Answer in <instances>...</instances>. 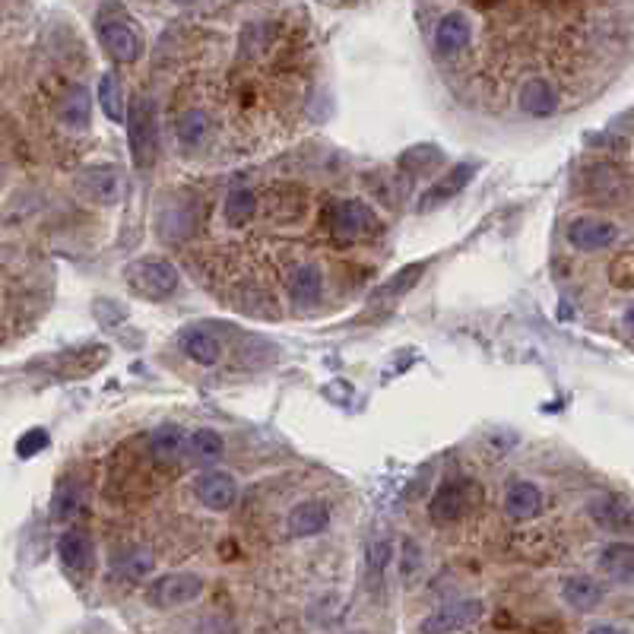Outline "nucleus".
I'll return each mask as SVG.
<instances>
[{
	"instance_id": "nucleus-4",
	"label": "nucleus",
	"mask_w": 634,
	"mask_h": 634,
	"mask_svg": "<svg viewBox=\"0 0 634 634\" xmlns=\"http://www.w3.org/2000/svg\"><path fill=\"white\" fill-rule=\"evenodd\" d=\"M203 593V577L191 574V571H175L165 574L159 581L146 590V600L159 606V609H175V606H188Z\"/></svg>"
},
{
	"instance_id": "nucleus-2",
	"label": "nucleus",
	"mask_w": 634,
	"mask_h": 634,
	"mask_svg": "<svg viewBox=\"0 0 634 634\" xmlns=\"http://www.w3.org/2000/svg\"><path fill=\"white\" fill-rule=\"evenodd\" d=\"M127 140H130V153H134L137 169H149L156 162V149H159V130H156V111L149 105V99H134L130 105V118H127Z\"/></svg>"
},
{
	"instance_id": "nucleus-20",
	"label": "nucleus",
	"mask_w": 634,
	"mask_h": 634,
	"mask_svg": "<svg viewBox=\"0 0 634 634\" xmlns=\"http://www.w3.org/2000/svg\"><path fill=\"white\" fill-rule=\"evenodd\" d=\"M562 596H565V603L577 612H593L596 606L603 603V587L593 581V577L587 574H574L565 581L562 587Z\"/></svg>"
},
{
	"instance_id": "nucleus-32",
	"label": "nucleus",
	"mask_w": 634,
	"mask_h": 634,
	"mask_svg": "<svg viewBox=\"0 0 634 634\" xmlns=\"http://www.w3.org/2000/svg\"><path fill=\"white\" fill-rule=\"evenodd\" d=\"M435 162H441V153L435 146H413L409 153L400 156V165H403V169H409V175H419L425 169H432Z\"/></svg>"
},
{
	"instance_id": "nucleus-25",
	"label": "nucleus",
	"mask_w": 634,
	"mask_h": 634,
	"mask_svg": "<svg viewBox=\"0 0 634 634\" xmlns=\"http://www.w3.org/2000/svg\"><path fill=\"white\" fill-rule=\"evenodd\" d=\"M181 343H184V352H188V359H194L197 365H216L222 359V343L207 330H188Z\"/></svg>"
},
{
	"instance_id": "nucleus-1",
	"label": "nucleus",
	"mask_w": 634,
	"mask_h": 634,
	"mask_svg": "<svg viewBox=\"0 0 634 634\" xmlns=\"http://www.w3.org/2000/svg\"><path fill=\"white\" fill-rule=\"evenodd\" d=\"M124 276H127V286L137 295L149 298V302H162V298L175 295L178 289V270L162 257L134 260V264L124 270Z\"/></svg>"
},
{
	"instance_id": "nucleus-3",
	"label": "nucleus",
	"mask_w": 634,
	"mask_h": 634,
	"mask_svg": "<svg viewBox=\"0 0 634 634\" xmlns=\"http://www.w3.org/2000/svg\"><path fill=\"white\" fill-rule=\"evenodd\" d=\"M381 219L365 200H340L330 210V232L340 241H362L381 235Z\"/></svg>"
},
{
	"instance_id": "nucleus-33",
	"label": "nucleus",
	"mask_w": 634,
	"mask_h": 634,
	"mask_svg": "<svg viewBox=\"0 0 634 634\" xmlns=\"http://www.w3.org/2000/svg\"><path fill=\"white\" fill-rule=\"evenodd\" d=\"M80 511V489H73V482H61L58 495H54V514L70 517Z\"/></svg>"
},
{
	"instance_id": "nucleus-22",
	"label": "nucleus",
	"mask_w": 634,
	"mask_h": 634,
	"mask_svg": "<svg viewBox=\"0 0 634 634\" xmlns=\"http://www.w3.org/2000/svg\"><path fill=\"white\" fill-rule=\"evenodd\" d=\"M600 571L619 584H631L634 581V549H631V543L606 546L603 555H600Z\"/></svg>"
},
{
	"instance_id": "nucleus-12",
	"label": "nucleus",
	"mask_w": 634,
	"mask_h": 634,
	"mask_svg": "<svg viewBox=\"0 0 634 634\" xmlns=\"http://www.w3.org/2000/svg\"><path fill=\"white\" fill-rule=\"evenodd\" d=\"M473 175H476V165L473 162H463V165H454L451 172L447 175H441L432 188L425 191V197H422V210H432V207H438V203H444V200H454L466 184L473 181Z\"/></svg>"
},
{
	"instance_id": "nucleus-15",
	"label": "nucleus",
	"mask_w": 634,
	"mask_h": 634,
	"mask_svg": "<svg viewBox=\"0 0 634 634\" xmlns=\"http://www.w3.org/2000/svg\"><path fill=\"white\" fill-rule=\"evenodd\" d=\"M470 20H466L463 13H447L444 20L438 23L435 32V48L444 58H451V54H460L466 45H470Z\"/></svg>"
},
{
	"instance_id": "nucleus-35",
	"label": "nucleus",
	"mask_w": 634,
	"mask_h": 634,
	"mask_svg": "<svg viewBox=\"0 0 634 634\" xmlns=\"http://www.w3.org/2000/svg\"><path fill=\"white\" fill-rule=\"evenodd\" d=\"M390 562V543L387 539H378V543H371L368 546V574L371 577H381L384 568Z\"/></svg>"
},
{
	"instance_id": "nucleus-5",
	"label": "nucleus",
	"mask_w": 634,
	"mask_h": 634,
	"mask_svg": "<svg viewBox=\"0 0 634 634\" xmlns=\"http://www.w3.org/2000/svg\"><path fill=\"white\" fill-rule=\"evenodd\" d=\"M482 612H486V606H482V600H457V603H447L441 606L438 612H432L428 619H422L419 631L422 634H454V631H463L470 628L482 619Z\"/></svg>"
},
{
	"instance_id": "nucleus-11",
	"label": "nucleus",
	"mask_w": 634,
	"mask_h": 634,
	"mask_svg": "<svg viewBox=\"0 0 634 634\" xmlns=\"http://www.w3.org/2000/svg\"><path fill=\"white\" fill-rule=\"evenodd\" d=\"M77 191L92 203H115L121 194V175L111 165H92L77 178Z\"/></svg>"
},
{
	"instance_id": "nucleus-13",
	"label": "nucleus",
	"mask_w": 634,
	"mask_h": 634,
	"mask_svg": "<svg viewBox=\"0 0 634 634\" xmlns=\"http://www.w3.org/2000/svg\"><path fill=\"white\" fill-rule=\"evenodd\" d=\"M587 191L593 197H600L603 203H612V200H625L628 197V178L625 172H619L615 165L603 162V165H593V169L587 172Z\"/></svg>"
},
{
	"instance_id": "nucleus-29",
	"label": "nucleus",
	"mask_w": 634,
	"mask_h": 634,
	"mask_svg": "<svg viewBox=\"0 0 634 634\" xmlns=\"http://www.w3.org/2000/svg\"><path fill=\"white\" fill-rule=\"evenodd\" d=\"M425 273V264H413V267H403L400 273H394L387 279L384 286H378L375 292H371V302H381V298H400L403 292H409L416 283H419V276Z\"/></svg>"
},
{
	"instance_id": "nucleus-36",
	"label": "nucleus",
	"mask_w": 634,
	"mask_h": 634,
	"mask_svg": "<svg viewBox=\"0 0 634 634\" xmlns=\"http://www.w3.org/2000/svg\"><path fill=\"white\" fill-rule=\"evenodd\" d=\"M631 276H634V270H631V254H622L619 260H612V267H609V279L619 289H631Z\"/></svg>"
},
{
	"instance_id": "nucleus-26",
	"label": "nucleus",
	"mask_w": 634,
	"mask_h": 634,
	"mask_svg": "<svg viewBox=\"0 0 634 634\" xmlns=\"http://www.w3.org/2000/svg\"><path fill=\"white\" fill-rule=\"evenodd\" d=\"M58 115H61V121H64L67 127H73V130H86L89 121H92L89 92H86L83 86L70 89L67 96H64V102H61V108H58Z\"/></svg>"
},
{
	"instance_id": "nucleus-9",
	"label": "nucleus",
	"mask_w": 634,
	"mask_h": 634,
	"mask_svg": "<svg viewBox=\"0 0 634 634\" xmlns=\"http://www.w3.org/2000/svg\"><path fill=\"white\" fill-rule=\"evenodd\" d=\"M194 495L200 505H207L210 511H229L238 498V482L229 473L210 470L194 482Z\"/></svg>"
},
{
	"instance_id": "nucleus-27",
	"label": "nucleus",
	"mask_w": 634,
	"mask_h": 634,
	"mask_svg": "<svg viewBox=\"0 0 634 634\" xmlns=\"http://www.w3.org/2000/svg\"><path fill=\"white\" fill-rule=\"evenodd\" d=\"M115 574L121 577V581H143L146 574H153V555H149L146 549H127L121 555H115Z\"/></svg>"
},
{
	"instance_id": "nucleus-17",
	"label": "nucleus",
	"mask_w": 634,
	"mask_h": 634,
	"mask_svg": "<svg viewBox=\"0 0 634 634\" xmlns=\"http://www.w3.org/2000/svg\"><path fill=\"white\" fill-rule=\"evenodd\" d=\"M330 527V511L324 501H302L289 514V533L292 536H317Z\"/></svg>"
},
{
	"instance_id": "nucleus-8",
	"label": "nucleus",
	"mask_w": 634,
	"mask_h": 634,
	"mask_svg": "<svg viewBox=\"0 0 634 634\" xmlns=\"http://www.w3.org/2000/svg\"><path fill=\"white\" fill-rule=\"evenodd\" d=\"M58 555L70 574L89 577L92 565H96V546H92V536L86 530H67L58 539Z\"/></svg>"
},
{
	"instance_id": "nucleus-31",
	"label": "nucleus",
	"mask_w": 634,
	"mask_h": 634,
	"mask_svg": "<svg viewBox=\"0 0 634 634\" xmlns=\"http://www.w3.org/2000/svg\"><path fill=\"white\" fill-rule=\"evenodd\" d=\"M257 216V194L248 188H238L226 197V219L229 226H248Z\"/></svg>"
},
{
	"instance_id": "nucleus-16",
	"label": "nucleus",
	"mask_w": 634,
	"mask_h": 634,
	"mask_svg": "<svg viewBox=\"0 0 634 634\" xmlns=\"http://www.w3.org/2000/svg\"><path fill=\"white\" fill-rule=\"evenodd\" d=\"M593 520L609 533H628L631 530V505L619 495H606V498H596L590 505Z\"/></svg>"
},
{
	"instance_id": "nucleus-18",
	"label": "nucleus",
	"mask_w": 634,
	"mask_h": 634,
	"mask_svg": "<svg viewBox=\"0 0 634 634\" xmlns=\"http://www.w3.org/2000/svg\"><path fill=\"white\" fill-rule=\"evenodd\" d=\"M520 108L527 111L530 118H549L558 108V92L549 80L536 77L524 89H520Z\"/></svg>"
},
{
	"instance_id": "nucleus-6",
	"label": "nucleus",
	"mask_w": 634,
	"mask_h": 634,
	"mask_svg": "<svg viewBox=\"0 0 634 634\" xmlns=\"http://www.w3.org/2000/svg\"><path fill=\"white\" fill-rule=\"evenodd\" d=\"M473 482L463 476H451L441 482V489L432 498V517L441 520V524H451V520H460L466 514V508L473 505Z\"/></svg>"
},
{
	"instance_id": "nucleus-23",
	"label": "nucleus",
	"mask_w": 634,
	"mask_h": 634,
	"mask_svg": "<svg viewBox=\"0 0 634 634\" xmlns=\"http://www.w3.org/2000/svg\"><path fill=\"white\" fill-rule=\"evenodd\" d=\"M184 451V432L178 425H159L149 438V454L159 466H172Z\"/></svg>"
},
{
	"instance_id": "nucleus-28",
	"label": "nucleus",
	"mask_w": 634,
	"mask_h": 634,
	"mask_svg": "<svg viewBox=\"0 0 634 634\" xmlns=\"http://www.w3.org/2000/svg\"><path fill=\"white\" fill-rule=\"evenodd\" d=\"M188 451L200 463H216L222 454H226V441H222V435L213 432V428H197V432L188 438Z\"/></svg>"
},
{
	"instance_id": "nucleus-14",
	"label": "nucleus",
	"mask_w": 634,
	"mask_h": 634,
	"mask_svg": "<svg viewBox=\"0 0 634 634\" xmlns=\"http://www.w3.org/2000/svg\"><path fill=\"white\" fill-rule=\"evenodd\" d=\"M200 219H203L200 207H191V203H184V207H181V203H175V207H169L162 213L159 232L169 241H184V238H191L200 229Z\"/></svg>"
},
{
	"instance_id": "nucleus-19",
	"label": "nucleus",
	"mask_w": 634,
	"mask_h": 634,
	"mask_svg": "<svg viewBox=\"0 0 634 634\" xmlns=\"http://www.w3.org/2000/svg\"><path fill=\"white\" fill-rule=\"evenodd\" d=\"M543 508V492L533 482H514L505 492V511L511 520H530Z\"/></svg>"
},
{
	"instance_id": "nucleus-37",
	"label": "nucleus",
	"mask_w": 634,
	"mask_h": 634,
	"mask_svg": "<svg viewBox=\"0 0 634 634\" xmlns=\"http://www.w3.org/2000/svg\"><path fill=\"white\" fill-rule=\"evenodd\" d=\"M587 634H625L622 628H615V625H593Z\"/></svg>"
},
{
	"instance_id": "nucleus-10",
	"label": "nucleus",
	"mask_w": 634,
	"mask_h": 634,
	"mask_svg": "<svg viewBox=\"0 0 634 634\" xmlns=\"http://www.w3.org/2000/svg\"><path fill=\"white\" fill-rule=\"evenodd\" d=\"M568 241L577 251H603L619 241V229L606 219H574L568 226Z\"/></svg>"
},
{
	"instance_id": "nucleus-7",
	"label": "nucleus",
	"mask_w": 634,
	"mask_h": 634,
	"mask_svg": "<svg viewBox=\"0 0 634 634\" xmlns=\"http://www.w3.org/2000/svg\"><path fill=\"white\" fill-rule=\"evenodd\" d=\"M99 42L115 64H134L143 54L140 35L124 26V20H99Z\"/></svg>"
},
{
	"instance_id": "nucleus-21",
	"label": "nucleus",
	"mask_w": 634,
	"mask_h": 634,
	"mask_svg": "<svg viewBox=\"0 0 634 634\" xmlns=\"http://www.w3.org/2000/svg\"><path fill=\"white\" fill-rule=\"evenodd\" d=\"M175 137H178V146L181 149H200L203 143H207L210 137V118L207 111L200 108H188L184 115L175 121Z\"/></svg>"
},
{
	"instance_id": "nucleus-30",
	"label": "nucleus",
	"mask_w": 634,
	"mask_h": 634,
	"mask_svg": "<svg viewBox=\"0 0 634 634\" xmlns=\"http://www.w3.org/2000/svg\"><path fill=\"white\" fill-rule=\"evenodd\" d=\"M99 105L108 121H115V124L124 121V92H121V83L115 73H105L99 80Z\"/></svg>"
},
{
	"instance_id": "nucleus-34",
	"label": "nucleus",
	"mask_w": 634,
	"mask_h": 634,
	"mask_svg": "<svg viewBox=\"0 0 634 634\" xmlns=\"http://www.w3.org/2000/svg\"><path fill=\"white\" fill-rule=\"evenodd\" d=\"M48 447V432L45 428H29V432L16 441V454L20 457H35L39 451H45Z\"/></svg>"
},
{
	"instance_id": "nucleus-24",
	"label": "nucleus",
	"mask_w": 634,
	"mask_h": 634,
	"mask_svg": "<svg viewBox=\"0 0 634 634\" xmlns=\"http://www.w3.org/2000/svg\"><path fill=\"white\" fill-rule=\"evenodd\" d=\"M324 292V279L314 267H295L289 276V298L295 305H314Z\"/></svg>"
}]
</instances>
